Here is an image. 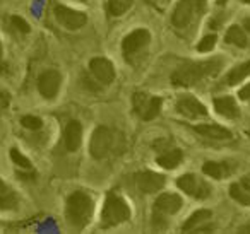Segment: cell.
Here are the masks:
<instances>
[{"label":"cell","mask_w":250,"mask_h":234,"mask_svg":"<svg viewBox=\"0 0 250 234\" xmlns=\"http://www.w3.org/2000/svg\"><path fill=\"white\" fill-rule=\"evenodd\" d=\"M11 24L14 26V28L18 29L19 33H22V35H28V33L31 31V26H29L22 18H19V16H12V18H11Z\"/></svg>","instance_id":"29"},{"label":"cell","mask_w":250,"mask_h":234,"mask_svg":"<svg viewBox=\"0 0 250 234\" xmlns=\"http://www.w3.org/2000/svg\"><path fill=\"white\" fill-rule=\"evenodd\" d=\"M63 144L69 152H76L83 144V125L77 120H72L67 123L63 130Z\"/></svg>","instance_id":"14"},{"label":"cell","mask_w":250,"mask_h":234,"mask_svg":"<svg viewBox=\"0 0 250 234\" xmlns=\"http://www.w3.org/2000/svg\"><path fill=\"white\" fill-rule=\"evenodd\" d=\"M113 149V132L108 127H98L91 135L89 152L94 159H103Z\"/></svg>","instance_id":"6"},{"label":"cell","mask_w":250,"mask_h":234,"mask_svg":"<svg viewBox=\"0 0 250 234\" xmlns=\"http://www.w3.org/2000/svg\"><path fill=\"white\" fill-rule=\"evenodd\" d=\"M55 19L60 26L70 29V31L81 29L87 22V16L84 14V12L74 11V9H69V7H65V5H57Z\"/></svg>","instance_id":"9"},{"label":"cell","mask_w":250,"mask_h":234,"mask_svg":"<svg viewBox=\"0 0 250 234\" xmlns=\"http://www.w3.org/2000/svg\"><path fill=\"white\" fill-rule=\"evenodd\" d=\"M177 186L187 195L194 196L197 200H206L211 195V188L206 181H202L199 176L195 175H184L177 179Z\"/></svg>","instance_id":"7"},{"label":"cell","mask_w":250,"mask_h":234,"mask_svg":"<svg viewBox=\"0 0 250 234\" xmlns=\"http://www.w3.org/2000/svg\"><path fill=\"white\" fill-rule=\"evenodd\" d=\"M202 171H204V175L211 176V178H214V179H223L231 175V166H229L228 162L209 161V162H204Z\"/></svg>","instance_id":"20"},{"label":"cell","mask_w":250,"mask_h":234,"mask_svg":"<svg viewBox=\"0 0 250 234\" xmlns=\"http://www.w3.org/2000/svg\"><path fill=\"white\" fill-rule=\"evenodd\" d=\"M238 98H240V99H243V101H249L250 99V84H247L245 87H242V89H240Z\"/></svg>","instance_id":"30"},{"label":"cell","mask_w":250,"mask_h":234,"mask_svg":"<svg viewBox=\"0 0 250 234\" xmlns=\"http://www.w3.org/2000/svg\"><path fill=\"white\" fill-rule=\"evenodd\" d=\"M62 76L57 70H45L38 79V91L45 99H53L59 94Z\"/></svg>","instance_id":"11"},{"label":"cell","mask_w":250,"mask_h":234,"mask_svg":"<svg viewBox=\"0 0 250 234\" xmlns=\"http://www.w3.org/2000/svg\"><path fill=\"white\" fill-rule=\"evenodd\" d=\"M81 2H87V0H81Z\"/></svg>","instance_id":"34"},{"label":"cell","mask_w":250,"mask_h":234,"mask_svg":"<svg viewBox=\"0 0 250 234\" xmlns=\"http://www.w3.org/2000/svg\"><path fill=\"white\" fill-rule=\"evenodd\" d=\"M21 125L28 128V130H40V128L43 127V121H42V118H38V117L24 115V117L21 118Z\"/></svg>","instance_id":"27"},{"label":"cell","mask_w":250,"mask_h":234,"mask_svg":"<svg viewBox=\"0 0 250 234\" xmlns=\"http://www.w3.org/2000/svg\"><path fill=\"white\" fill-rule=\"evenodd\" d=\"M243 2H247V4H250V0H243Z\"/></svg>","instance_id":"33"},{"label":"cell","mask_w":250,"mask_h":234,"mask_svg":"<svg viewBox=\"0 0 250 234\" xmlns=\"http://www.w3.org/2000/svg\"><path fill=\"white\" fill-rule=\"evenodd\" d=\"M214 110L218 111L221 117L225 118H238L240 117V108L235 103L231 96H223V98H216L214 99Z\"/></svg>","instance_id":"17"},{"label":"cell","mask_w":250,"mask_h":234,"mask_svg":"<svg viewBox=\"0 0 250 234\" xmlns=\"http://www.w3.org/2000/svg\"><path fill=\"white\" fill-rule=\"evenodd\" d=\"M216 41H218V38H216V35H208V36H204V38H202L201 41H199V45H197V52H201V53L211 52V50L214 48Z\"/></svg>","instance_id":"28"},{"label":"cell","mask_w":250,"mask_h":234,"mask_svg":"<svg viewBox=\"0 0 250 234\" xmlns=\"http://www.w3.org/2000/svg\"><path fill=\"white\" fill-rule=\"evenodd\" d=\"M206 7V0H180L175 7V12L171 16V24L178 29H185L192 21L195 14H201Z\"/></svg>","instance_id":"4"},{"label":"cell","mask_w":250,"mask_h":234,"mask_svg":"<svg viewBox=\"0 0 250 234\" xmlns=\"http://www.w3.org/2000/svg\"><path fill=\"white\" fill-rule=\"evenodd\" d=\"M89 70L94 76V79L101 84L108 86V84H111L115 80V67L108 58H101V57L93 58L89 62Z\"/></svg>","instance_id":"12"},{"label":"cell","mask_w":250,"mask_h":234,"mask_svg":"<svg viewBox=\"0 0 250 234\" xmlns=\"http://www.w3.org/2000/svg\"><path fill=\"white\" fill-rule=\"evenodd\" d=\"M19 205V196L4 179H0V210H14Z\"/></svg>","instance_id":"18"},{"label":"cell","mask_w":250,"mask_h":234,"mask_svg":"<svg viewBox=\"0 0 250 234\" xmlns=\"http://www.w3.org/2000/svg\"><path fill=\"white\" fill-rule=\"evenodd\" d=\"M229 195L233 200L240 203V205H250V192L242 185V183H233L229 186Z\"/></svg>","instance_id":"25"},{"label":"cell","mask_w":250,"mask_h":234,"mask_svg":"<svg viewBox=\"0 0 250 234\" xmlns=\"http://www.w3.org/2000/svg\"><path fill=\"white\" fill-rule=\"evenodd\" d=\"M94 212V202L87 193L84 192H74L67 198L65 205V217L69 224L76 229H83L87 226Z\"/></svg>","instance_id":"2"},{"label":"cell","mask_w":250,"mask_h":234,"mask_svg":"<svg viewBox=\"0 0 250 234\" xmlns=\"http://www.w3.org/2000/svg\"><path fill=\"white\" fill-rule=\"evenodd\" d=\"M223 60L221 58H211V60H201V62H184L177 67V70L171 76V82L178 87H188L194 84L201 82L206 77H214L221 72Z\"/></svg>","instance_id":"1"},{"label":"cell","mask_w":250,"mask_h":234,"mask_svg":"<svg viewBox=\"0 0 250 234\" xmlns=\"http://www.w3.org/2000/svg\"><path fill=\"white\" fill-rule=\"evenodd\" d=\"M243 24H245V28H247V29H249V31H250V18H247L245 21H243Z\"/></svg>","instance_id":"32"},{"label":"cell","mask_w":250,"mask_h":234,"mask_svg":"<svg viewBox=\"0 0 250 234\" xmlns=\"http://www.w3.org/2000/svg\"><path fill=\"white\" fill-rule=\"evenodd\" d=\"M0 72H5V69H4V48H2V43H0Z\"/></svg>","instance_id":"31"},{"label":"cell","mask_w":250,"mask_h":234,"mask_svg":"<svg viewBox=\"0 0 250 234\" xmlns=\"http://www.w3.org/2000/svg\"><path fill=\"white\" fill-rule=\"evenodd\" d=\"M134 110L139 115L141 120L149 121L153 118H156L161 111V106H163V99L161 98H153L147 96L146 93H136L134 94Z\"/></svg>","instance_id":"5"},{"label":"cell","mask_w":250,"mask_h":234,"mask_svg":"<svg viewBox=\"0 0 250 234\" xmlns=\"http://www.w3.org/2000/svg\"><path fill=\"white\" fill-rule=\"evenodd\" d=\"M11 159L16 162V164L19 166V168H22V169H33L31 161H29V159L26 157L24 154H21V152H19L18 149H11Z\"/></svg>","instance_id":"26"},{"label":"cell","mask_w":250,"mask_h":234,"mask_svg":"<svg viewBox=\"0 0 250 234\" xmlns=\"http://www.w3.org/2000/svg\"><path fill=\"white\" fill-rule=\"evenodd\" d=\"M136 185L144 193H156L165 186V176L154 171H141L136 175Z\"/></svg>","instance_id":"13"},{"label":"cell","mask_w":250,"mask_h":234,"mask_svg":"<svg viewBox=\"0 0 250 234\" xmlns=\"http://www.w3.org/2000/svg\"><path fill=\"white\" fill-rule=\"evenodd\" d=\"M199 135H204L208 138H214V140H228L231 138V132L225 127H219L214 123H204V125H197L194 128Z\"/></svg>","instance_id":"16"},{"label":"cell","mask_w":250,"mask_h":234,"mask_svg":"<svg viewBox=\"0 0 250 234\" xmlns=\"http://www.w3.org/2000/svg\"><path fill=\"white\" fill-rule=\"evenodd\" d=\"M151 41V33L147 29H136L130 35H127L122 41V50L127 60H130L134 55L141 52L143 48H146Z\"/></svg>","instance_id":"8"},{"label":"cell","mask_w":250,"mask_h":234,"mask_svg":"<svg viewBox=\"0 0 250 234\" xmlns=\"http://www.w3.org/2000/svg\"><path fill=\"white\" fill-rule=\"evenodd\" d=\"M182 198L177 193H163L154 202V210H160L161 214H177L182 209Z\"/></svg>","instance_id":"15"},{"label":"cell","mask_w":250,"mask_h":234,"mask_svg":"<svg viewBox=\"0 0 250 234\" xmlns=\"http://www.w3.org/2000/svg\"><path fill=\"white\" fill-rule=\"evenodd\" d=\"M226 43L229 45H235L238 48H245L249 45V39H247V35L240 26H231V28L226 31V38H225Z\"/></svg>","instance_id":"22"},{"label":"cell","mask_w":250,"mask_h":234,"mask_svg":"<svg viewBox=\"0 0 250 234\" xmlns=\"http://www.w3.org/2000/svg\"><path fill=\"white\" fill-rule=\"evenodd\" d=\"M249 76H250V62H245V63H242V65L235 67V69L226 76V84H228V86H236V84L242 82V80Z\"/></svg>","instance_id":"23"},{"label":"cell","mask_w":250,"mask_h":234,"mask_svg":"<svg viewBox=\"0 0 250 234\" xmlns=\"http://www.w3.org/2000/svg\"><path fill=\"white\" fill-rule=\"evenodd\" d=\"M130 219V207L120 195L110 193L101 212V227H113Z\"/></svg>","instance_id":"3"},{"label":"cell","mask_w":250,"mask_h":234,"mask_svg":"<svg viewBox=\"0 0 250 234\" xmlns=\"http://www.w3.org/2000/svg\"><path fill=\"white\" fill-rule=\"evenodd\" d=\"M177 111L187 118L208 117V108L192 94H180L177 98Z\"/></svg>","instance_id":"10"},{"label":"cell","mask_w":250,"mask_h":234,"mask_svg":"<svg viewBox=\"0 0 250 234\" xmlns=\"http://www.w3.org/2000/svg\"><path fill=\"white\" fill-rule=\"evenodd\" d=\"M211 215H212V212H211V210H208V209L195 210V212L192 214V215L184 222V226H182V231H185V233H188V231H194L195 227L201 226L202 222H206V220L211 219Z\"/></svg>","instance_id":"21"},{"label":"cell","mask_w":250,"mask_h":234,"mask_svg":"<svg viewBox=\"0 0 250 234\" xmlns=\"http://www.w3.org/2000/svg\"><path fill=\"white\" fill-rule=\"evenodd\" d=\"M184 161V152L180 149H167L165 152H161L160 157L156 159V162L165 169H175L177 166H180V162Z\"/></svg>","instance_id":"19"},{"label":"cell","mask_w":250,"mask_h":234,"mask_svg":"<svg viewBox=\"0 0 250 234\" xmlns=\"http://www.w3.org/2000/svg\"><path fill=\"white\" fill-rule=\"evenodd\" d=\"M132 4H134V0H108L106 2L108 14L113 16V18L124 16L125 12L132 7Z\"/></svg>","instance_id":"24"}]
</instances>
